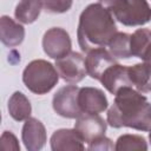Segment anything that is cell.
<instances>
[{"mask_svg": "<svg viewBox=\"0 0 151 151\" xmlns=\"http://www.w3.org/2000/svg\"><path fill=\"white\" fill-rule=\"evenodd\" d=\"M98 2L124 26H142L151 20V7L146 0H99Z\"/></svg>", "mask_w": 151, "mask_h": 151, "instance_id": "3957f363", "label": "cell"}, {"mask_svg": "<svg viewBox=\"0 0 151 151\" xmlns=\"http://www.w3.org/2000/svg\"><path fill=\"white\" fill-rule=\"evenodd\" d=\"M51 149L53 151L85 150L84 140L76 129H59L51 136Z\"/></svg>", "mask_w": 151, "mask_h": 151, "instance_id": "4fadbf2b", "label": "cell"}, {"mask_svg": "<svg viewBox=\"0 0 151 151\" xmlns=\"http://www.w3.org/2000/svg\"><path fill=\"white\" fill-rule=\"evenodd\" d=\"M7 109H8L9 116L17 122L26 120L27 118L31 117V113H32V106L28 98L22 92H19V91L14 92L9 97Z\"/></svg>", "mask_w": 151, "mask_h": 151, "instance_id": "2e32d148", "label": "cell"}, {"mask_svg": "<svg viewBox=\"0 0 151 151\" xmlns=\"http://www.w3.org/2000/svg\"><path fill=\"white\" fill-rule=\"evenodd\" d=\"M100 83L111 94H114V96L120 88L125 86H132L129 77V66H124L118 63L110 66L104 72L100 79Z\"/></svg>", "mask_w": 151, "mask_h": 151, "instance_id": "7c38bea8", "label": "cell"}, {"mask_svg": "<svg viewBox=\"0 0 151 151\" xmlns=\"http://www.w3.org/2000/svg\"><path fill=\"white\" fill-rule=\"evenodd\" d=\"M42 8L48 13H65L73 4V0H41Z\"/></svg>", "mask_w": 151, "mask_h": 151, "instance_id": "ffe728a7", "label": "cell"}, {"mask_svg": "<svg viewBox=\"0 0 151 151\" xmlns=\"http://www.w3.org/2000/svg\"><path fill=\"white\" fill-rule=\"evenodd\" d=\"M130 39H131V34L117 32L107 45L109 52L116 59H129L130 57H132Z\"/></svg>", "mask_w": 151, "mask_h": 151, "instance_id": "ac0fdd59", "label": "cell"}, {"mask_svg": "<svg viewBox=\"0 0 151 151\" xmlns=\"http://www.w3.org/2000/svg\"><path fill=\"white\" fill-rule=\"evenodd\" d=\"M87 149L91 150V151H93V150H101V151H104V150H113L114 149V145H113V143H112L111 139H109L105 136H101V137L92 140L88 144V147Z\"/></svg>", "mask_w": 151, "mask_h": 151, "instance_id": "7402d4cb", "label": "cell"}, {"mask_svg": "<svg viewBox=\"0 0 151 151\" xmlns=\"http://www.w3.org/2000/svg\"><path fill=\"white\" fill-rule=\"evenodd\" d=\"M25 38V28L19 22L14 21L8 15H2L0 19V39L4 45L14 47L20 45Z\"/></svg>", "mask_w": 151, "mask_h": 151, "instance_id": "5bb4252c", "label": "cell"}, {"mask_svg": "<svg viewBox=\"0 0 151 151\" xmlns=\"http://www.w3.org/2000/svg\"><path fill=\"white\" fill-rule=\"evenodd\" d=\"M107 124L114 129L132 127L143 132L151 130V104L132 86L120 88L107 111Z\"/></svg>", "mask_w": 151, "mask_h": 151, "instance_id": "6da1fadb", "label": "cell"}, {"mask_svg": "<svg viewBox=\"0 0 151 151\" xmlns=\"http://www.w3.org/2000/svg\"><path fill=\"white\" fill-rule=\"evenodd\" d=\"M74 129L84 140V143L90 144L92 140L105 136L107 123L99 116L92 113H81L76 118Z\"/></svg>", "mask_w": 151, "mask_h": 151, "instance_id": "ba28073f", "label": "cell"}, {"mask_svg": "<svg viewBox=\"0 0 151 151\" xmlns=\"http://www.w3.org/2000/svg\"><path fill=\"white\" fill-rule=\"evenodd\" d=\"M1 147L4 150H14L20 151V145L17 137L11 131H5L1 136Z\"/></svg>", "mask_w": 151, "mask_h": 151, "instance_id": "44dd1931", "label": "cell"}, {"mask_svg": "<svg viewBox=\"0 0 151 151\" xmlns=\"http://www.w3.org/2000/svg\"><path fill=\"white\" fill-rule=\"evenodd\" d=\"M41 8V0H20L15 7L14 15L21 24H32L40 15Z\"/></svg>", "mask_w": 151, "mask_h": 151, "instance_id": "e0dca14e", "label": "cell"}, {"mask_svg": "<svg viewBox=\"0 0 151 151\" xmlns=\"http://www.w3.org/2000/svg\"><path fill=\"white\" fill-rule=\"evenodd\" d=\"M79 106L83 113L99 114L109 106V100L105 93L97 87H80L78 94Z\"/></svg>", "mask_w": 151, "mask_h": 151, "instance_id": "9c48e42d", "label": "cell"}, {"mask_svg": "<svg viewBox=\"0 0 151 151\" xmlns=\"http://www.w3.org/2000/svg\"><path fill=\"white\" fill-rule=\"evenodd\" d=\"M59 80V73L54 65L44 59H35L27 64L22 72V81L35 94L48 93Z\"/></svg>", "mask_w": 151, "mask_h": 151, "instance_id": "277c9868", "label": "cell"}, {"mask_svg": "<svg viewBox=\"0 0 151 151\" xmlns=\"http://www.w3.org/2000/svg\"><path fill=\"white\" fill-rule=\"evenodd\" d=\"M114 150L117 151H131V150H140L146 151L147 144L143 136L139 134H123L120 136L114 145Z\"/></svg>", "mask_w": 151, "mask_h": 151, "instance_id": "d6986e66", "label": "cell"}, {"mask_svg": "<svg viewBox=\"0 0 151 151\" xmlns=\"http://www.w3.org/2000/svg\"><path fill=\"white\" fill-rule=\"evenodd\" d=\"M21 138L28 151H39L46 143V129L39 119L29 117L24 123Z\"/></svg>", "mask_w": 151, "mask_h": 151, "instance_id": "30bf717a", "label": "cell"}, {"mask_svg": "<svg viewBox=\"0 0 151 151\" xmlns=\"http://www.w3.org/2000/svg\"><path fill=\"white\" fill-rule=\"evenodd\" d=\"M87 74L96 80L101 79L104 72L112 65L117 64L116 58L104 47L94 48L87 52V57L85 59Z\"/></svg>", "mask_w": 151, "mask_h": 151, "instance_id": "8fae6325", "label": "cell"}, {"mask_svg": "<svg viewBox=\"0 0 151 151\" xmlns=\"http://www.w3.org/2000/svg\"><path fill=\"white\" fill-rule=\"evenodd\" d=\"M117 32L113 15L100 2L88 5L79 17L77 38L83 52L109 45Z\"/></svg>", "mask_w": 151, "mask_h": 151, "instance_id": "7a4b0ae2", "label": "cell"}, {"mask_svg": "<svg viewBox=\"0 0 151 151\" xmlns=\"http://www.w3.org/2000/svg\"><path fill=\"white\" fill-rule=\"evenodd\" d=\"M54 66L59 77L70 84H78L87 74L85 58L79 52H70L64 58L55 60Z\"/></svg>", "mask_w": 151, "mask_h": 151, "instance_id": "8992f818", "label": "cell"}, {"mask_svg": "<svg viewBox=\"0 0 151 151\" xmlns=\"http://www.w3.org/2000/svg\"><path fill=\"white\" fill-rule=\"evenodd\" d=\"M149 140H150V144H151V130H150V133H149Z\"/></svg>", "mask_w": 151, "mask_h": 151, "instance_id": "603a6c76", "label": "cell"}, {"mask_svg": "<svg viewBox=\"0 0 151 151\" xmlns=\"http://www.w3.org/2000/svg\"><path fill=\"white\" fill-rule=\"evenodd\" d=\"M80 87L76 85H66L60 87L53 96L52 106L55 113L64 118L76 119L83 112L79 106L78 94Z\"/></svg>", "mask_w": 151, "mask_h": 151, "instance_id": "5b68a950", "label": "cell"}, {"mask_svg": "<svg viewBox=\"0 0 151 151\" xmlns=\"http://www.w3.org/2000/svg\"><path fill=\"white\" fill-rule=\"evenodd\" d=\"M129 77L136 90L142 93L151 92V63L144 61L129 66Z\"/></svg>", "mask_w": 151, "mask_h": 151, "instance_id": "9a60e30c", "label": "cell"}, {"mask_svg": "<svg viewBox=\"0 0 151 151\" xmlns=\"http://www.w3.org/2000/svg\"><path fill=\"white\" fill-rule=\"evenodd\" d=\"M42 48L47 57L52 59H61L67 55L72 48L70 34L60 27L47 29L42 37Z\"/></svg>", "mask_w": 151, "mask_h": 151, "instance_id": "52a82bcc", "label": "cell"}]
</instances>
